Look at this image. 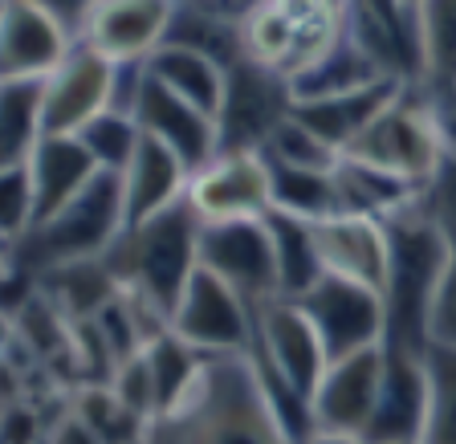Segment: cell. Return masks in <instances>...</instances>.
Listing matches in <instances>:
<instances>
[{
  "instance_id": "13",
  "label": "cell",
  "mask_w": 456,
  "mask_h": 444,
  "mask_svg": "<svg viewBox=\"0 0 456 444\" xmlns=\"http://www.w3.org/2000/svg\"><path fill=\"white\" fill-rule=\"evenodd\" d=\"M118 66L77 41L74 53L45 78V135H82L110 111Z\"/></svg>"
},
{
  "instance_id": "39",
  "label": "cell",
  "mask_w": 456,
  "mask_h": 444,
  "mask_svg": "<svg viewBox=\"0 0 456 444\" xmlns=\"http://www.w3.org/2000/svg\"><path fill=\"white\" fill-rule=\"evenodd\" d=\"M395 444H424V440H395Z\"/></svg>"
},
{
  "instance_id": "27",
  "label": "cell",
  "mask_w": 456,
  "mask_h": 444,
  "mask_svg": "<svg viewBox=\"0 0 456 444\" xmlns=\"http://www.w3.org/2000/svg\"><path fill=\"white\" fill-rule=\"evenodd\" d=\"M419 82L432 90L456 86V0H419Z\"/></svg>"
},
{
  "instance_id": "19",
  "label": "cell",
  "mask_w": 456,
  "mask_h": 444,
  "mask_svg": "<svg viewBox=\"0 0 456 444\" xmlns=\"http://www.w3.org/2000/svg\"><path fill=\"white\" fill-rule=\"evenodd\" d=\"M28 171H33V188H37V220L33 225H41L66 209L69 200L82 196L102 168L86 152V143L77 135H45L28 160Z\"/></svg>"
},
{
  "instance_id": "29",
  "label": "cell",
  "mask_w": 456,
  "mask_h": 444,
  "mask_svg": "<svg viewBox=\"0 0 456 444\" xmlns=\"http://www.w3.org/2000/svg\"><path fill=\"white\" fill-rule=\"evenodd\" d=\"M269 171H273V209L302 220H322L330 212H338L334 171H305V168H289V163H273V160H269Z\"/></svg>"
},
{
  "instance_id": "32",
  "label": "cell",
  "mask_w": 456,
  "mask_h": 444,
  "mask_svg": "<svg viewBox=\"0 0 456 444\" xmlns=\"http://www.w3.org/2000/svg\"><path fill=\"white\" fill-rule=\"evenodd\" d=\"M77 139L86 143V152L94 155V163L102 171H114V176H123L131 168L134 152H139L142 143V127L134 114H123V111H106L98 114L94 123L86 127Z\"/></svg>"
},
{
  "instance_id": "3",
  "label": "cell",
  "mask_w": 456,
  "mask_h": 444,
  "mask_svg": "<svg viewBox=\"0 0 456 444\" xmlns=\"http://www.w3.org/2000/svg\"><path fill=\"white\" fill-rule=\"evenodd\" d=\"M200 228L204 220L191 212L188 200H180L175 209L151 217L147 225L123 228V236L106 253V265L123 290L139 293L171 322V310L180 306L183 290L200 269Z\"/></svg>"
},
{
  "instance_id": "14",
  "label": "cell",
  "mask_w": 456,
  "mask_h": 444,
  "mask_svg": "<svg viewBox=\"0 0 456 444\" xmlns=\"http://www.w3.org/2000/svg\"><path fill=\"white\" fill-rule=\"evenodd\" d=\"M314 245L322 257V269L346 282L387 290L391 274V228L387 220L362 217V212H330L314 220Z\"/></svg>"
},
{
  "instance_id": "6",
  "label": "cell",
  "mask_w": 456,
  "mask_h": 444,
  "mask_svg": "<svg viewBox=\"0 0 456 444\" xmlns=\"http://www.w3.org/2000/svg\"><path fill=\"white\" fill-rule=\"evenodd\" d=\"M297 306L310 314L314 331L322 339L330 363L346 359L354 350L383 347V342H387V302H383V293L370 290V285L322 274L297 298Z\"/></svg>"
},
{
  "instance_id": "21",
  "label": "cell",
  "mask_w": 456,
  "mask_h": 444,
  "mask_svg": "<svg viewBox=\"0 0 456 444\" xmlns=\"http://www.w3.org/2000/svg\"><path fill=\"white\" fill-rule=\"evenodd\" d=\"M403 90V82L395 78H383V82H370L359 86V90H346V95H334V98H314V103H297L294 114L302 119L305 127L322 135L330 143L334 152H346L354 139L370 127V119L391 103V98Z\"/></svg>"
},
{
  "instance_id": "28",
  "label": "cell",
  "mask_w": 456,
  "mask_h": 444,
  "mask_svg": "<svg viewBox=\"0 0 456 444\" xmlns=\"http://www.w3.org/2000/svg\"><path fill=\"white\" fill-rule=\"evenodd\" d=\"M74 412L102 436V444H147L151 440V420L139 416L118 391L110 388V379H94L69 396Z\"/></svg>"
},
{
  "instance_id": "26",
  "label": "cell",
  "mask_w": 456,
  "mask_h": 444,
  "mask_svg": "<svg viewBox=\"0 0 456 444\" xmlns=\"http://www.w3.org/2000/svg\"><path fill=\"white\" fill-rule=\"evenodd\" d=\"M383 78H387V74H383L379 62H375V57H370L367 49H362L359 41L346 33L330 57H322L310 74L294 78L289 86H294V106H297V103H314V98L346 95V90H359V86L383 82Z\"/></svg>"
},
{
  "instance_id": "33",
  "label": "cell",
  "mask_w": 456,
  "mask_h": 444,
  "mask_svg": "<svg viewBox=\"0 0 456 444\" xmlns=\"http://www.w3.org/2000/svg\"><path fill=\"white\" fill-rule=\"evenodd\" d=\"M0 184H4V245H12L37 220V188H33L28 163H9Z\"/></svg>"
},
{
  "instance_id": "18",
  "label": "cell",
  "mask_w": 456,
  "mask_h": 444,
  "mask_svg": "<svg viewBox=\"0 0 456 444\" xmlns=\"http://www.w3.org/2000/svg\"><path fill=\"white\" fill-rule=\"evenodd\" d=\"M191 168L171 152L167 143L142 131V143L134 152L131 168L123 171V204H126V228L147 225L151 217L175 209L180 200H188Z\"/></svg>"
},
{
  "instance_id": "12",
  "label": "cell",
  "mask_w": 456,
  "mask_h": 444,
  "mask_svg": "<svg viewBox=\"0 0 456 444\" xmlns=\"http://www.w3.org/2000/svg\"><path fill=\"white\" fill-rule=\"evenodd\" d=\"M77 45V33L45 0H4L0 4V74L49 78Z\"/></svg>"
},
{
  "instance_id": "34",
  "label": "cell",
  "mask_w": 456,
  "mask_h": 444,
  "mask_svg": "<svg viewBox=\"0 0 456 444\" xmlns=\"http://www.w3.org/2000/svg\"><path fill=\"white\" fill-rule=\"evenodd\" d=\"M448 236V257L440 269L436 293H432V318H428V342H444L456 347V225L440 220Z\"/></svg>"
},
{
  "instance_id": "31",
  "label": "cell",
  "mask_w": 456,
  "mask_h": 444,
  "mask_svg": "<svg viewBox=\"0 0 456 444\" xmlns=\"http://www.w3.org/2000/svg\"><path fill=\"white\" fill-rule=\"evenodd\" d=\"M261 152L273 163H289V168H305V171H334L342 160V152H334L330 143L314 131V127H305L294 111L273 127V135L265 139Z\"/></svg>"
},
{
  "instance_id": "9",
  "label": "cell",
  "mask_w": 456,
  "mask_h": 444,
  "mask_svg": "<svg viewBox=\"0 0 456 444\" xmlns=\"http://www.w3.org/2000/svg\"><path fill=\"white\" fill-rule=\"evenodd\" d=\"M294 111L289 78L248 57L228 66V95L220 106V152H261L273 127Z\"/></svg>"
},
{
  "instance_id": "8",
  "label": "cell",
  "mask_w": 456,
  "mask_h": 444,
  "mask_svg": "<svg viewBox=\"0 0 456 444\" xmlns=\"http://www.w3.org/2000/svg\"><path fill=\"white\" fill-rule=\"evenodd\" d=\"M171 331L208 359L220 355H245L253 342V306L240 298L224 277L200 265L188 282L180 306L171 310Z\"/></svg>"
},
{
  "instance_id": "7",
  "label": "cell",
  "mask_w": 456,
  "mask_h": 444,
  "mask_svg": "<svg viewBox=\"0 0 456 444\" xmlns=\"http://www.w3.org/2000/svg\"><path fill=\"white\" fill-rule=\"evenodd\" d=\"M200 265L212 269L216 277H224L253 310L281 298L273 233H269L265 217L204 225L200 228Z\"/></svg>"
},
{
  "instance_id": "35",
  "label": "cell",
  "mask_w": 456,
  "mask_h": 444,
  "mask_svg": "<svg viewBox=\"0 0 456 444\" xmlns=\"http://www.w3.org/2000/svg\"><path fill=\"white\" fill-rule=\"evenodd\" d=\"M37 444H102V436H98L94 428L77 416L74 404H66L53 420H45V424H41Z\"/></svg>"
},
{
  "instance_id": "24",
  "label": "cell",
  "mask_w": 456,
  "mask_h": 444,
  "mask_svg": "<svg viewBox=\"0 0 456 444\" xmlns=\"http://www.w3.org/2000/svg\"><path fill=\"white\" fill-rule=\"evenodd\" d=\"M147 355V367H151V388H155V412L159 420H167L191 391L200 388L204 367H208V355L196 350L191 342H183L175 331H163L159 339H151L142 347ZM155 420V424H159Z\"/></svg>"
},
{
  "instance_id": "5",
  "label": "cell",
  "mask_w": 456,
  "mask_h": 444,
  "mask_svg": "<svg viewBox=\"0 0 456 444\" xmlns=\"http://www.w3.org/2000/svg\"><path fill=\"white\" fill-rule=\"evenodd\" d=\"M342 155L391 171L399 180L416 184L419 192H428V184L436 180V171L448 160L432 103L419 86H403Z\"/></svg>"
},
{
  "instance_id": "1",
  "label": "cell",
  "mask_w": 456,
  "mask_h": 444,
  "mask_svg": "<svg viewBox=\"0 0 456 444\" xmlns=\"http://www.w3.org/2000/svg\"><path fill=\"white\" fill-rule=\"evenodd\" d=\"M147 444H294V436L285 432L245 350L208 359L200 388L151 428Z\"/></svg>"
},
{
  "instance_id": "38",
  "label": "cell",
  "mask_w": 456,
  "mask_h": 444,
  "mask_svg": "<svg viewBox=\"0 0 456 444\" xmlns=\"http://www.w3.org/2000/svg\"><path fill=\"white\" fill-rule=\"evenodd\" d=\"M200 4H212V9H220V4H224V0H200Z\"/></svg>"
},
{
  "instance_id": "23",
  "label": "cell",
  "mask_w": 456,
  "mask_h": 444,
  "mask_svg": "<svg viewBox=\"0 0 456 444\" xmlns=\"http://www.w3.org/2000/svg\"><path fill=\"white\" fill-rule=\"evenodd\" d=\"M45 139V78H4L0 86V160L28 163Z\"/></svg>"
},
{
  "instance_id": "2",
  "label": "cell",
  "mask_w": 456,
  "mask_h": 444,
  "mask_svg": "<svg viewBox=\"0 0 456 444\" xmlns=\"http://www.w3.org/2000/svg\"><path fill=\"white\" fill-rule=\"evenodd\" d=\"M126 228V204H123V176L114 171H98V180L69 200L61 212L49 220L33 225L20 241L4 245V261H9L12 277H28L37 282L49 269L77 261H98L110 253V245Z\"/></svg>"
},
{
  "instance_id": "36",
  "label": "cell",
  "mask_w": 456,
  "mask_h": 444,
  "mask_svg": "<svg viewBox=\"0 0 456 444\" xmlns=\"http://www.w3.org/2000/svg\"><path fill=\"white\" fill-rule=\"evenodd\" d=\"M45 4H49V9H53L57 17H61V21H66V25L77 33V25H82V17L90 12V4H94V0H45Z\"/></svg>"
},
{
  "instance_id": "15",
  "label": "cell",
  "mask_w": 456,
  "mask_h": 444,
  "mask_svg": "<svg viewBox=\"0 0 456 444\" xmlns=\"http://www.w3.org/2000/svg\"><path fill=\"white\" fill-rule=\"evenodd\" d=\"M383 363H387V342L354 350L346 359H334L326 367L318 391H314L310 404L314 428H334V432H359V436L367 432L375 399H379Z\"/></svg>"
},
{
  "instance_id": "10",
  "label": "cell",
  "mask_w": 456,
  "mask_h": 444,
  "mask_svg": "<svg viewBox=\"0 0 456 444\" xmlns=\"http://www.w3.org/2000/svg\"><path fill=\"white\" fill-rule=\"evenodd\" d=\"M188 204L204 225L265 217L273 209V171L265 152H220L191 171Z\"/></svg>"
},
{
  "instance_id": "37",
  "label": "cell",
  "mask_w": 456,
  "mask_h": 444,
  "mask_svg": "<svg viewBox=\"0 0 456 444\" xmlns=\"http://www.w3.org/2000/svg\"><path fill=\"white\" fill-rule=\"evenodd\" d=\"M302 444H367V436L359 432H334V428H310L302 436Z\"/></svg>"
},
{
  "instance_id": "20",
  "label": "cell",
  "mask_w": 456,
  "mask_h": 444,
  "mask_svg": "<svg viewBox=\"0 0 456 444\" xmlns=\"http://www.w3.org/2000/svg\"><path fill=\"white\" fill-rule=\"evenodd\" d=\"M147 74L159 86H167L171 95L188 98L191 106L208 111L220 123V106L228 95V66L216 62L212 53L196 45H183V41H163L151 57H147Z\"/></svg>"
},
{
  "instance_id": "16",
  "label": "cell",
  "mask_w": 456,
  "mask_h": 444,
  "mask_svg": "<svg viewBox=\"0 0 456 444\" xmlns=\"http://www.w3.org/2000/svg\"><path fill=\"white\" fill-rule=\"evenodd\" d=\"M428 420V363L424 350L387 347L383 363L379 399L367 424V444H395V440H419Z\"/></svg>"
},
{
  "instance_id": "22",
  "label": "cell",
  "mask_w": 456,
  "mask_h": 444,
  "mask_svg": "<svg viewBox=\"0 0 456 444\" xmlns=\"http://www.w3.org/2000/svg\"><path fill=\"white\" fill-rule=\"evenodd\" d=\"M334 184H338V212H362V217L375 220H391L403 209H411L424 192L416 184L399 180L383 168H370L362 160L342 155L338 168H334Z\"/></svg>"
},
{
  "instance_id": "17",
  "label": "cell",
  "mask_w": 456,
  "mask_h": 444,
  "mask_svg": "<svg viewBox=\"0 0 456 444\" xmlns=\"http://www.w3.org/2000/svg\"><path fill=\"white\" fill-rule=\"evenodd\" d=\"M134 119H139V127L147 135L167 143L171 152L180 155L191 171H200L204 163H212L220 155V123L216 119H212L208 111L191 106L188 98L171 95L167 86H159L151 74H147V86H142Z\"/></svg>"
},
{
  "instance_id": "11",
  "label": "cell",
  "mask_w": 456,
  "mask_h": 444,
  "mask_svg": "<svg viewBox=\"0 0 456 444\" xmlns=\"http://www.w3.org/2000/svg\"><path fill=\"white\" fill-rule=\"evenodd\" d=\"M180 0H94L77 25V41L114 66L147 62L167 41Z\"/></svg>"
},
{
  "instance_id": "4",
  "label": "cell",
  "mask_w": 456,
  "mask_h": 444,
  "mask_svg": "<svg viewBox=\"0 0 456 444\" xmlns=\"http://www.w3.org/2000/svg\"><path fill=\"white\" fill-rule=\"evenodd\" d=\"M391 228V274H387V347L428 350V318L432 293L448 257L444 225L432 217L428 200L419 196L411 209L387 220Z\"/></svg>"
},
{
  "instance_id": "30",
  "label": "cell",
  "mask_w": 456,
  "mask_h": 444,
  "mask_svg": "<svg viewBox=\"0 0 456 444\" xmlns=\"http://www.w3.org/2000/svg\"><path fill=\"white\" fill-rule=\"evenodd\" d=\"M428 420L424 444H456V347L428 342Z\"/></svg>"
},
{
  "instance_id": "25",
  "label": "cell",
  "mask_w": 456,
  "mask_h": 444,
  "mask_svg": "<svg viewBox=\"0 0 456 444\" xmlns=\"http://www.w3.org/2000/svg\"><path fill=\"white\" fill-rule=\"evenodd\" d=\"M265 225L273 233V253H277V282H281V298H302L318 277L326 274L318 245H314V220L289 217L281 209L265 212Z\"/></svg>"
}]
</instances>
